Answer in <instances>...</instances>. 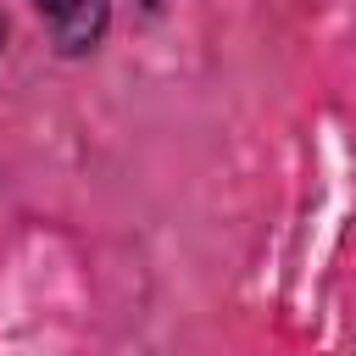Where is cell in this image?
<instances>
[{"mask_svg": "<svg viewBox=\"0 0 356 356\" xmlns=\"http://www.w3.org/2000/svg\"><path fill=\"white\" fill-rule=\"evenodd\" d=\"M28 11L61 61H89L111 39V0H28Z\"/></svg>", "mask_w": 356, "mask_h": 356, "instance_id": "1", "label": "cell"}, {"mask_svg": "<svg viewBox=\"0 0 356 356\" xmlns=\"http://www.w3.org/2000/svg\"><path fill=\"white\" fill-rule=\"evenodd\" d=\"M6 33H11V28H6V6H0V61H6Z\"/></svg>", "mask_w": 356, "mask_h": 356, "instance_id": "3", "label": "cell"}, {"mask_svg": "<svg viewBox=\"0 0 356 356\" xmlns=\"http://www.w3.org/2000/svg\"><path fill=\"white\" fill-rule=\"evenodd\" d=\"M128 6H134L139 17H161V11H167V0H128Z\"/></svg>", "mask_w": 356, "mask_h": 356, "instance_id": "2", "label": "cell"}]
</instances>
